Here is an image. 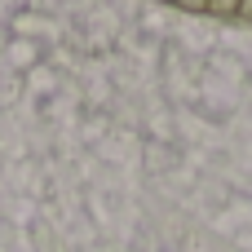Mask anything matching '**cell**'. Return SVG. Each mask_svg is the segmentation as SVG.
Instances as JSON below:
<instances>
[{
  "label": "cell",
  "mask_w": 252,
  "mask_h": 252,
  "mask_svg": "<svg viewBox=\"0 0 252 252\" xmlns=\"http://www.w3.org/2000/svg\"><path fill=\"white\" fill-rule=\"evenodd\" d=\"M208 13H217V18H235V13H239V0H208Z\"/></svg>",
  "instance_id": "cell-1"
},
{
  "label": "cell",
  "mask_w": 252,
  "mask_h": 252,
  "mask_svg": "<svg viewBox=\"0 0 252 252\" xmlns=\"http://www.w3.org/2000/svg\"><path fill=\"white\" fill-rule=\"evenodd\" d=\"M173 4H182V9H190V13H208V0H173Z\"/></svg>",
  "instance_id": "cell-2"
},
{
  "label": "cell",
  "mask_w": 252,
  "mask_h": 252,
  "mask_svg": "<svg viewBox=\"0 0 252 252\" xmlns=\"http://www.w3.org/2000/svg\"><path fill=\"white\" fill-rule=\"evenodd\" d=\"M239 18H248V22H252V0H239Z\"/></svg>",
  "instance_id": "cell-3"
}]
</instances>
